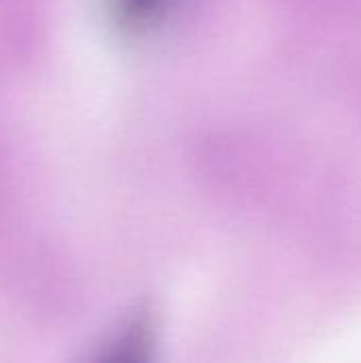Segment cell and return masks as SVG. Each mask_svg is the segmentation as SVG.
I'll use <instances>...</instances> for the list:
<instances>
[{
  "instance_id": "1",
  "label": "cell",
  "mask_w": 361,
  "mask_h": 363,
  "mask_svg": "<svg viewBox=\"0 0 361 363\" xmlns=\"http://www.w3.org/2000/svg\"><path fill=\"white\" fill-rule=\"evenodd\" d=\"M164 0H117L119 19L126 26H140L153 17Z\"/></svg>"
}]
</instances>
